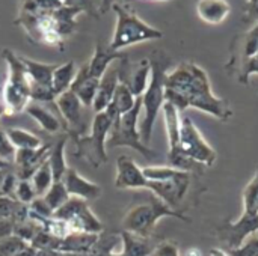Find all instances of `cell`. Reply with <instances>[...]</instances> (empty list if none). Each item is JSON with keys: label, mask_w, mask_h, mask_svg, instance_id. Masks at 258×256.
I'll use <instances>...</instances> for the list:
<instances>
[{"label": "cell", "mask_w": 258, "mask_h": 256, "mask_svg": "<svg viewBox=\"0 0 258 256\" xmlns=\"http://www.w3.org/2000/svg\"><path fill=\"white\" fill-rule=\"evenodd\" d=\"M11 167H12V163H9V161L0 158V170H2V169H11Z\"/></svg>", "instance_id": "obj_46"}, {"label": "cell", "mask_w": 258, "mask_h": 256, "mask_svg": "<svg viewBox=\"0 0 258 256\" xmlns=\"http://www.w3.org/2000/svg\"><path fill=\"white\" fill-rule=\"evenodd\" d=\"M51 152V146L42 145L38 149H15L14 164L17 169L18 180H32L33 174L39 169V166L48 160Z\"/></svg>", "instance_id": "obj_14"}, {"label": "cell", "mask_w": 258, "mask_h": 256, "mask_svg": "<svg viewBox=\"0 0 258 256\" xmlns=\"http://www.w3.org/2000/svg\"><path fill=\"white\" fill-rule=\"evenodd\" d=\"M122 255L125 256H150L154 250L148 237H141L125 231L122 232Z\"/></svg>", "instance_id": "obj_27"}, {"label": "cell", "mask_w": 258, "mask_h": 256, "mask_svg": "<svg viewBox=\"0 0 258 256\" xmlns=\"http://www.w3.org/2000/svg\"><path fill=\"white\" fill-rule=\"evenodd\" d=\"M18 177L15 172L12 170H8L5 174V178H3V183H2V196H11L15 193V189H17V184H18Z\"/></svg>", "instance_id": "obj_41"}, {"label": "cell", "mask_w": 258, "mask_h": 256, "mask_svg": "<svg viewBox=\"0 0 258 256\" xmlns=\"http://www.w3.org/2000/svg\"><path fill=\"white\" fill-rule=\"evenodd\" d=\"M119 116L112 106H107L104 112L95 113L94 118L91 119V127H89V134H82L76 136V151L74 157L76 158H83L86 160L91 166L100 167L107 161V137L109 131L112 127V122L115 118Z\"/></svg>", "instance_id": "obj_3"}, {"label": "cell", "mask_w": 258, "mask_h": 256, "mask_svg": "<svg viewBox=\"0 0 258 256\" xmlns=\"http://www.w3.org/2000/svg\"><path fill=\"white\" fill-rule=\"evenodd\" d=\"M121 59H125V56L119 51H113L110 50L109 47L104 48L101 45V42L97 44L95 47V51L91 57V60L88 62V71H89V75L92 78H97V80H101V77L104 75V72L107 71V68L115 62V60H121Z\"/></svg>", "instance_id": "obj_19"}, {"label": "cell", "mask_w": 258, "mask_h": 256, "mask_svg": "<svg viewBox=\"0 0 258 256\" xmlns=\"http://www.w3.org/2000/svg\"><path fill=\"white\" fill-rule=\"evenodd\" d=\"M62 181L70 196L91 201V199H97L101 195V187L82 177L76 169L68 167Z\"/></svg>", "instance_id": "obj_15"}, {"label": "cell", "mask_w": 258, "mask_h": 256, "mask_svg": "<svg viewBox=\"0 0 258 256\" xmlns=\"http://www.w3.org/2000/svg\"><path fill=\"white\" fill-rule=\"evenodd\" d=\"M14 155H15V148L12 146V143L9 142L8 136H6V131H3L0 128V158L2 160H6L9 163H12L14 160Z\"/></svg>", "instance_id": "obj_40"}, {"label": "cell", "mask_w": 258, "mask_h": 256, "mask_svg": "<svg viewBox=\"0 0 258 256\" xmlns=\"http://www.w3.org/2000/svg\"><path fill=\"white\" fill-rule=\"evenodd\" d=\"M2 115H5V109H3V106H0V116Z\"/></svg>", "instance_id": "obj_48"}, {"label": "cell", "mask_w": 258, "mask_h": 256, "mask_svg": "<svg viewBox=\"0 0 258 256\" xmlns=\"http://www.w3.org/2000/svg\"><path fill=\"white\" fill-rule=\"evenodd\" d=\"M180 152L189 157L190 160L206 166H212L218 154L216 151L207 143L204 136L201 134L200 128L194 124L189 116H181V127H180Z\"/></svg>", "instance_id": "obj_8"}, {"label": "cell", "mask_w": 258, "mask_h": 256, "mask_svg": "<svg viewBox=\"0 0 258 256\" xmlns=\"http://www.w3.org/2000/svg\"><path fill=\"white\" fill-rule=\"evenodd\" d=\"M258 232V213L248 214L242 213V216L236 222H230L219 229V238L225 241L228 250L240 247L251 235Z\"/></svg>", "instance_id": "obj_12"}, {"label": "cell", "mask_w": 258, "mask_h": 256, "mask_svg": "<svg viewBox=\"0 0 258 256\" xmlns=\"http://www.w3.org/2000/svg\"><path fill=\"white\" fill-rule=\"evenodd\" d=\"M210 256H230V253H228V252H225V250H222V249L215 247V249H212V250H210Z\"/></svg>", "instance_id": "obj_44"}, {"label": "cell", "mask_w": 258, "mask_h": 256, "mask_svg": "<svg viewBox=\"0 0 258 256\" xmlns=\"http://www.w3.org/2000/svg\"><path fill=\"white\" fill-rule=\"evenodd\" d=\"M165 100L175 106L178 112L192 107L227 122L233 116V110L227 100L213 94L207 72L197 63H192V75L187 86L181 92L169 91L165 88Z\"/></svg>", "instance_id": "obj_1"}, {"label": "cell", "mask_w": 258, "mask_h": 256, "mask_svg": "<svg viewBox=\"0 0 258 256\" xmlns=\"http://www.w3.org/2000/svg\"><path fill=\"white\" fill-rule=\"evenodd\" d=\"M113 12L116 14V24L113 30V36L110 39L109 48L113 51H121L125 47L147 42V41H156L163 38V32L147 24L144 20H141L135 11L127 8L125 5L116 2L112 5Z\"/></svg>", "instance_id": "obj_4"}, {"label": "cell", "mask_w": 258, "mask_h": 256, "mask_svg": "<svg viewBox=\"0 0 258 256\" xmlns=\"http://www.w3.org/2000/svg\"><path fill=\"white\" fill-rule=\"evenodd\" d=\"M118 83H119V69L110 65L100 80V84H98V89H97V94L91 107L94 113H100L107 109V106L110 104L113 98Z\"/></svg>", "instance_id": "obj_16"}, {"label": "cell", "mask_w": 258, "mask_h": 256, "mask_svg": "<svg viewBox=\"0 0 258 256\" xmlns=\"http://www.w3.org/2000/svg\"><path fill=\"white\" fill-rule=\"evenodd\" d=\"M150 256H180V253H178V247L174 243L165 241L160 243L157 247H154L153 253Z\"/></svg>", "instance_id": "obj_42"}, {"label": "cell", "mask_w": 258, "mask_h": 256, "mask_svg": "<svg viewBox=\"0 0 258 256\" xmlns=\"http://www.w3.org/2000/svg\"><path fill=\"white\" fill-rule=\"evenodd\" d=\"M257 91H258V88H257Z\"/></svg>", "instance_id": "obj_50"}, {"label": "cell", "mask_w": 258, "mask_h": 256, "mask_svg": "<svg viewBox=\"0 0 258 256\" xmlns=\"http://www.w3.org/2000/svg\"><path fill=\"white\" fill-rule=\"evenodd\" d=\"M160 2H168V0H160Z\"/></svg>", "instance_id": "obj_49"}, {"label": "cell", "mask_w": 258, "mask_h": 256, "mask_svg": "<svg viewBox=\"0 0 258 256\" xmlns=\"http://www.w3.org/2000/svg\"><path fill=\"white\" fill-rule=\"evenodd\" d=\"M67 140L68 136H62L56 145L51 148V152L48 155V164L53 174V183L56 181H62L65 177V172L68 169L67 166V160H65V146H67Z\"/></svg>", "instance_id": "obj_26"}, {"label": "cell", "mask_w": 258, "mask_h": 256, "mask_svg": "<svg viewBox=\"0 0 258 256\" xmlns=\"http://www.w3.org/2000/svg\"><path fill=\"white\" fill-rule=\"evenodd\" d=\"M53 217L67 222L71 232L98 234L103 229L100 220L92 214L86 201L74 196H70V199L53 213Z\"/></svg>", "instance_id": "obj_9"}, {"label": "cell", "mask_w": 258, "mask_h": 256, "mask_svg": "<svg viewBox=\"0 0 258 256\" xmlns=\"http://www.w3.org/2000/svg\"><path fill=\"white\" fill-rule=\"evenodd\" d=\"M14 195H15V199L23 205H30L38 198L30 180H20Z\"/></svg>", "instance_id": "obj_36"}, {"label": "cell", "mask_w": 258, "mask_h": 256, "mask_svg": "<svg viewBox=\"0 0 258 256\" xmlns=\"http://www.w3.org/2000/svg\"><path fill=\"white\" fill-rule=\"evenodd\" d=\"M98 84H100V80L92 78L89 75L88 63H86V65H82L77 69L76 78H74L70 91H73L77 95V98L82 101V104L85 107L91 109L92 103H94V98H95V94H97V89H98Z\"/></svg>", "instance_id": "obj_17"}, {"label": "cell", "mask_w": 258, "mask_h": 256, "mask_svg": "<svg viewBox=\"0 0 258 256\" xmlns=\"http://www.w3.org/2000/svg\"><path fill=\"white\" fill-rule=\"evenodd\" d=\"M258 53V21L243 35L240 41V62L251 59Z\"/></svg>", "instance_id": "obj_33"}, {"label": "cell", "mask_w": 258, "mask_h": 256, "mask_svg": "<svg viewBox=\"0 0 258 256\" xmlns=\"http://www.w3.org/2000/svg\"><path fill=\"white\" fill-rule=\"evenodd\" d=\"M6 136L15 149H38L42 146L39 137L23 128H8Z\"/></svg>", "instance_id": "obj_28"}, {"label": "cell", "mask_w": 258, "mask_h": 256, "mask_svg": "<svg viewBox=\"0 0 258 256\" xmlns=\"http://www.w3.org/2000/svg\"><path fill=\"white\" fill-rule=\"evenodd\" d=\"M136 100L138 98L132 94L128 86L125 83L119 81L109 106H112L118 115H124V113H127L128 110L133 109V106L136 104Z\"/></svg>", "instance_id": "obj_29"}, {"label": "cell", "mask_w": 258, "mask_h": 256, "mask_svg": "<svg viewBox=\"0 0 258 256\" xmlns=\"http://www.w3.org/2000/svg\"><path fill=\"white\" fill-rule=\"evenodd\" d=\"M21 24L30 39L39 44L51 45V47H62L63 38L56 30V23L51 17V12L47 14H30V12H20V17L15 21Z\"/></svg>", "instance_id": "obj_10"}, {"label": "cell", "mask_w": 258, "mask_h": 256, "mask_svg": "<svg viewBox=\"0 0 258 256\" xmlns=\"http://www.w3.org/2000/svg\"><path fill=\"white\" fill-rule=\"evenodd\" d=\"M198 17L207 24H221L231 12V6L227 0H200L197 3Z\"/></svg>", "instance_id": "obj_20"}, {"label": "cell", "mask_w": 258, "mask_h": 256, "mask_svg": "<svg viewBox=\"0 0 258 256\" xmlns=\"http://www.w3.org/2000/svg\"><path fill=\"white\" fill-rule=\"evenodd\" d=\"M3 59L8 65V78L3 86V109L6 115H18L30 103V81L20 56L5 48Z\"/></svg>", "instance_id": "obj_5"}, {"label": "cell", "mask_w": 258, "mask_h": 256, "mask_svg": "<svg viewBox=\"0 0 258 256\" xmlns=\"http://www.w3.org/2000/svg\"><path fill=\"white\" fill-rule=\"evenodd\" d=\"M254 74H258V53L251 59L240 62L239 69H237V80L242 84H248L251 75H254Z\"/></svg>", "instance_id": "obj_38"}, {"label": "cell", "mask_w": 258, "mask_h": 256, "mask_svg": "<svg viewBox=\"0 0 258 256\" xmlns=\"http://www.w3.org/2000/svg\"><path fill=\"white\" fill-rule=\"evenodd\" d=\"M24 112L36 121V124L45 131V133H50V134H57L60 133V130L63 128V125L60 124V121L47 109H44L42 106L39 104H32L29 103V106L24 109Z\"/></svg>", "instance_id": "obj_23"}, {"label": "cell", "mask_w": 258, "mask_h": 256, "mask_svg": "<svg viewBox=\"0 0 258 256\" xmlns=\"http://www.w3.org/2000/svg\"><path fill=\"white\" fill-rule=\"evenodd\" d=\"M42 199L45 201V204L50 207V210L54 213L57 208H60L68 199L70 195L63 186V181H56L50 186V189L47 190V193L42 196Z\"/></svg>", "instance_id": "obj_31"}, {"label": "cell", "mask_w": 258, "mask_h": 256, "mask_svg": "<svg viewBox=\"0 0 258 256\" xmlns=\"http://www.w3.org/2000/svg\"><path fill=\"white\" fill-rule=\"evenodd\" d=\"M30 181H32V186H33V189L36 192V196L42 198L47 193V190L50 189V186L53 184V174H51L48 160H45L39 166V169L33 174Z\"/></svg>", "instance_id": "obj_30"}, {"label": "cell", "mask_w": 258, "mask_h": 256, "mask_svg": "<svg viewBox=\"0 0 258 256\" xmlns=\"http://www.w3.org/2000/svg\"><path fill=\"white\" fill-rule=\"evenodd\" d=\"M29 246L27 241L11 235L6 238H0V256H17Z\"/></svg>", "instance_id": "obj_35"}, {"label": "cell", "mask_w": 258, "mask_h": 256, "mask_svg": "<svg viewBox=\"0 0 258 256\" xmlns=\"http://www.w3.org/2000/svg\"><path fill=\"white\" fill-rule=\"evenodd\" d=\"M230 256H258V235H251L240 247L228 250Z\"/></svg>", "instance_id": "obj_39"}, {"label": "cell", "mask_w": 258, "mask_h": 256, "mask_svg": "<svg viewBox=\"0 0 258 256\" xmlns=\"http://www.w3.org/2000/svg\"><path fill=\"white\" fill-rule=\"evenodd\" d=\"M76 74H77V66L73 60L62 63V65H56L53 75H51V89L56 97L70 91L76 78Z\"/></svg>", "instance_id": "obj_24"}, {"label": "cell", "mask_w": 258, "mask_h": 256, "mask_svg": "<svg viewBox=\"0 0 258 256\" xmlns=\"http://www.w3.org/2000/svg\"><path fill=\"white\" fill-rule=\"evenodd\" d=\"M8 170H9V169H2V170H0V196H2V183H3L5 174H6Z\"/></svg>", "instance_id": "obj_47"}, {"label": "cell", "mask_w": 258, "mask_h": 256, "mask_svg": "<svg viewBox=\"0 0 258 256\" xmlns=\"http://www.w3.org/2000/svg\"><path fill=\"white\" fill-rule=\"evenodd\" d=\"M246 15L249 17V20H257L258 21V0H248Z\"/></svg>", "instance_id": "obj_43"}, {"label": "cell", "mask_w": 258, "mask_h": 256, "mask_svg": "<svg viewBox=\"0 0 258 256\" xmlns=\"http://www.w3.org/2000/svg\"><path fill=\"white\" fill-rule=\"evenodd\" d=\"M98 241V234L88 232H71L67 237L57 240L56 250L70 253V255H83L94 249Z\"/></svg>", "instance_id": "obj_18"}, {"label": "cell", "mask_w": 258, "mask_h": 256, "mask_svg": "<svg viewBox=\"0 0 258 256\" xmlns=\"http://www.w3.org/2000/svg\"><path fill=\"white\" fill-rule=\"evenodd\" d=\"M186 256H201V250L192 247V249H189V250L186 252Z\"/></svg>", "instance_id": "obj_45"}, {"label": "cell", "mask_w": 258, "mask_h": 256, "mask_svg": "<svg viewBox=\"0 0 258 256\" xmlns=\"http://www.w3.org/2000/svg\"><path fill=\"white\" fill-rule=\"evenodd\" d=\"M141 112H142V100H141V97H138L133 109L124 115L116 116L115 121L112 122L106 148H109V149L130 148V149L138 151L139 154H142L147 158H153L156 155V152L150 146H147L141 139V133H139Z\"/></svg>", "instance_id": "obj_6"}, {"label": "cell", "mask_w": 258, "mask_h": 256, "mask_svg": "<svg viewBox=\"0 0 258 256\" xmlns=\"http://www.w3.org/2000/svg\"><path fill=\"white\" fill-rule=\"evenodd\" d=\"M54 106L57 107L62 119H63V128H67L68 134L82 136L85 134L88 124H86V109L82 101L77 98V95L73 91H67L56 97Z\"/></svg>", "instance_id": "obj_11"}, {"label": "cell", "mask_w": 258, "mask_h": 256, "mask_svg": "<svg viewBox=\"0 0 258 256\" xmlns=\"http://www.w3.org/2000/svg\"><path fill=\"white\" fill-rule=\"evenodd\" d=\"M63 5L95 17L97 14H101L103 0H63Z\"/></svg>", "instance_id": "obj_37"}, {"label": "cell", "mask_w": 258, "mask_h": 256, "mask_svg": "<svg viewBox=\"0 0 258 256\" xmlns=\"http://www.w3.org/2000/svg\"><path fill=\"white\" fill-rule=\"evenodd\" d=\"M142 172L148 181L162 183V181H169V180L177 178L183 170H178L172 166H147V167H142Z\"/></svg>", "instance_id": "obj_32"}, {"label": "cell", "mask_w": 258, "mask_h": 256, "mask_svg": "<svg viewBox=\"0 0 258 256\" xmlns=\"http://www.w3.org/2000/svg\"><path fill=\"white\" fill-rule=\"evenodd\" d=\"M151 65V75L148 86L141 97L142 100V112L144 118L139 124V133L142 142L148 146L151 142L154 124L157 121L159 113L162 112V106L165 104V83H166V74L169 66V59L162 51H154V54L150 59Z\"/></svg>", "instance_id": "obj_2"}, {"label": "cell", "mask_w": 258, "mask_h": 256, "mask_svg": "<svg viewBox=\"0 0 258 256\" xmlns=\"http://www.w3.org/2000/svg\"><path fill=\"white\" fill-rule=\"evenodd\" d=\"M150 75H151V65H150V59H142L138 66L133 69V72L130 74L128 78H122L119 81L125 83L128 86V89L132 91V94L138 98L142 97L148 81H150Z\"/></svg>", "instance_id": "obj_22"}, {"label": "cell", "mask_w": 258, "mask_h": 256, "mask_svg": "<svg viewBox=\"0 0 258 256\" xmlns=\"http://www.w3.org/2000/svg\"><path fill=\"white\" fill-rule=\"evenodd\" d=\"M80 14H83V12L76 9V8L65 6V5L51 12V17H53V20L56 23V30H57V33L63 39L74 32V29H76V18Z\"/></svg>", "instance_id": "obj_25"}, {"label": "cell", "mask_w": 258, "mask_h": 256, "mask_svg": "<svg viewBox=\"0 0 258 256\" xmlns=\"http://www.w3.org/2000/svg\"><path fill=\"white\" fill-rule=\"evenodd\" d=\"M243 213L248 214L258 213V166L252 180L243 190Z\"/></svg>", "instance_id": "obj_34"}, {"label": "cell", "mask_w": 258, "mask_h": 256, "mask_svg": "<svg viewBox=\"0 0 258 256\" xmlns=\"http://www.w3.org/2000/svg\"><path fill=\"white\" fill-rule=\"evenodd\" d=\"M163 217H175L183 222H189V219L180 213L168 207L160 199H154L148 204H141L133 207L122 220V228L125 232H132L141 237H150L156 223Z\"/></svg>", "instance_id": "obj_7"}, {"label": "cell", "mask_w": 258, "mask_h": 256, "mask_svg": "<svg viewBox=\"0 0 258 256\" xmlns=\"http://www.w3.org/2000/svg\"><path fill=\"white\" fill-rule=\"evenodd\" d=\"M162 112H163L166 134H168V145H169L168 154L178 152L180 151L178 149V146H180V127H181L180 112L175 106H172L168 101H165V104L162 106Z\"/></svg>", "instance_id": "obj_21"}, {"label": "cell", "mask_w": 258, "mask_h": 256, "mask_svg": "<svg viewBox=\"0 0 258 256\" xmlns=\"http://www.w3.org/2000/svg\"><path fill=\"white\" fill-rule=\"evenodd\" d=\"M115 187L121 190L147 189L148 180L144 177L142 167H139L135 160H132L127 155H119L116 160Z\"/></svg>", "instance_id": "obj_13"}]
</instances>
